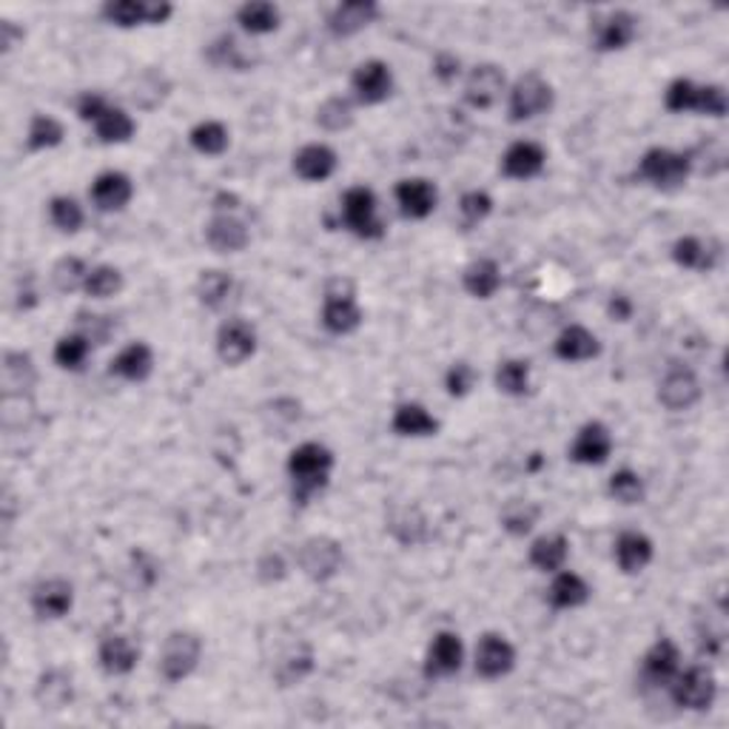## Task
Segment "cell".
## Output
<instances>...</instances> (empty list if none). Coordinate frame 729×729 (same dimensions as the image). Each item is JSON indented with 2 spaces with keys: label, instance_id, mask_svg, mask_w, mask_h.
Returning a JSON list of instances; mask_svg holds the SVG:
<instances>
[{
  "label": "cell",
  "instance_id": "1",
  "mask_svg": "<svg viewBox=\"0 0 729 729\" xmlns=\"http://www.w3.org/2000/svg\"><path fill=\"white\" fill-rule=\"evenodd\" d=\"M333 468H337V456L322 442H303L296 445L289 454V470L291 479V496L296 505H308L310 498L322 493L331 484Z\"/></svg>",
  "mask_w": 729,
  "mask_h": 729
},
{
  "label": "cell",
  "instance_id": "2",
  "mask_svg": "<svg viewBox=\"0 0 729 729\" xmlns=\"http://www.w3.org/2000/svg\"><path fill=\"white\" fill-rule=\"evenodd\" d=\"M638 180L652 186L656 191H679L693 177V160L690 152H675L667 145H652L638 160Z\"/></svg>",
  "mask_w": 729,
  "mask_h": 729
},
{
  "label": "cell",
  "instance_id": "3",
  "mask_svg": "<svg viewBox=\"0 0 729 729\" xmlns=\"http://www.w3.org/2000/svg\"><path fill=\"white\" fill-rule=\"evenodd\" d=\"M507 120L510 124H530L553 111L556 92L550 80L539 72H525L507 86Z\"/></svg>",
  "mask_w": 729,
  "mask_h": 729
},
{
  "label": "cell",
  "instance_id": "4",
  "mask_svg": "<svg viewBox=\"0 0 729 729\" xmlns=\"http://www.w3.org/2000/svg\"><path fill=\"white\" fill-rule=\"evenodd\" d=\"M340 223L345 232L360 239H383L388 234L385 220L379 217V197L368 186H351L340 200Z\"/></svg>",
  "mask_w": 729,
  "mask_h": 729
},
{
  "label": "cell",
  "instance_id": "5",
  "mask_svg": "<svg viewBox=\"0 0 729 729\" xmlns=\"http://www.w3.org/2000/svg\"><path fill=\"white\" fill-rule=\"evenodd\" d=\"M319 322L333 337H351L354 331H360V326L365 322V310H362L351 282H328L326 296H322V310H319Z\"/></svg>",
  "mask_w": 729,
  "mask_h": 729
},
{
  "label": "cell",
  "instance_id": "6",
  "mask_svg": "<svg viewBox=\"0 0 729 729\" xmlns=\"http://www.w3.org/2000/svg\"><path fill=\"white\" fill-rule=\"evenodd\" d=\"M672 704L681 709H690V713H704L715 704L718 698V679L715 672L704 665L693 667H681L679 675L670 681L667 686Z\"/></svg>",
  "mask_w": 729,
  "mask_h": 729
},
{
  "label": "cell",
  "instance_id": "7",
  "mask_svg": "<svg viewBox=\"0 0 729 729\" xmlns=\"http://www.w3.org/2000/svg\"><path fill=\"white\" fill-rule=\"evenodd\" d=\"M202 658V638L191 630H174L168 633L163 647H160V675L168 681V684H180L186 681L191 672L200 667Z\"/></svg>",
  "mask_w": 729,
  "mask_h": 729
},
{
  "label": "cell",
  "instance_id": "8",
  "mask_svg": "<svg viewBox=\"0 0 729 729\" xmlns=\"http://www.w3.org/2000/svg\"><path fill=\"white\" fill-rule=\"evenodd\" d=\"M103 21L117 30H138V26H163L172 21L174 3L168 0H106L101 7Z\"/></svg>",
  "mask_w": 729,
  "mask_h": 729
},
{
  "label": "cell",
  "instance_id": "9",
  "mask_svg": "<svg viewBox=\"0 0 729 729\" xmlns=\"http://www.w3.org/2000/svg\"><path fill=\"white\" fill-rule=\"evenodd\" d=\"M516 661H519V652H516L510 638L493 633V630L482 633L477 647H473V670L484 681H498L510 675L516 670Z\"/></svg>",
  "mask_w": 729,
  "mask_h": 729
},
{
  "label": "cell",
  "instance_id": "10",
  "mask_svg": "<svg viewBox=\"0 0 729 729\" xmlns=\"http://www.w3.org/2000/svg\"><path fill=\"white\" fill-rule=\"evenodd\" d=\"M257 345H260L257 328L243 317H228L225 322H220L217 333H214V348H217L220 362L228 368L246 365L257 354Z\"/></svg>",
  "mask_w": 729,
  "mask_h": 729
},
{
  "label": "cell",
  "instance_id": "11",
  "mask_svg": "<svg viewBox=\"0 0 729 729\" xmlns=\"http://www.w3.org/2000/svg\"><path fill=\"white\" fill-rule=\"evenodd\" d=\"M393 86H397L393 69L379 58L362 60L351 72V97L356 106H379L393 94Z\"/></svg>",
  "mask_w": 729,
  "mask_h": 729
},
{
  "label": "cell",
  "instance_id": "12",
  "mask_svg": "<svg viewBox=\"0 0 729 729\" xmlns=\"http://www.w3.org/2000/svg\"><path fill=\"white\" fill-rule=\"evenodd\" d=\"M638 17L630 9H613L592 23V49L601 55L624 51L636 44Z\"/></svg>",
  "mask_w": 729,
  "mask_h": 729
},
{
  "label": "cell",
  "instance_id": "13",
  "mask_svg": "<svg viewBox=\"0 0 729 729\" xmlns=\"http://www.w3.org/2000/svg\"><path fill=\"white\" fill-rule=\"evenodd\" d=\"M701 399V379L693 368L672 362L658 383V402L670 413H684L695 408Z\"/></svg>",
  "mask_w": 729,
  "mask_h": 729
},
{
  "label": "cell",
  "instance_id": "14",
  "mask_svg": "<svg viewBox=\"0 0 729 729\" xmlns=\"http://www.w3.org/2000/svg\"><path fill=\"white\" fill-rule=\"evenodd\" d=\"M465 658H468V650H465V642L459 633L454 630H439L431 644H427L425 652V679L427 681H442L450 679L456 672L465 667Z\"/></svg>",
  "mask_w": 729,
  "mask_h": 729
},
{
  "label": "cell",
  "instance_id": "15",
  "mask_svg": "<svg viewBox=\"0 0 729 729\" xmlns=\"http://www.w3.org/2000/svg\"><path fill=\"white\" fill-rule=\"evenodd\" d=\"M613 448L615 442L613 434H610V427H607L604 422L592 420L578 427L571 448H567V456H571V462L581 465V468H599V465L610 462Z\"/></svg>",
  "mask_w": 729,
  "mask_h": 729
},
{
  "label": "cell",
  "instance_id": "16",
  "mask_svg": "<svg viewBox=\"0 0 729 729\" xmlns=\"http://www.w3.org/2000/svg\"><path fill=\"white\" fill-rule=\"evenodd\" d=\"M465 103L470 109L487 111L493 109L502 97L507 94V78L496 63H479L473 66L465 78Z\"/></svg>",
  "mask_w": 729,
  "mask_h": 729
},
{
  "label": "cell",
  "instance_id": "17",
  "mask_svg": "<svg viewBox=\"0 0 729 729\" xmlns=\"http://www.w3.org/2000/svg\"><path fill=\"white\" fill-rule=\"evenodd\" d=\"M681 667H684V661H681L679 644L672 642V638H658L650 650L644 652L638 679H642L644 686H650V690H667L670 681L679 675Z\"/></svg>",
  "mask_w": 729,
  "mask_h": 729
},
{
  "label": "cell",
  "instance_id": "18",
  "mask_svg": "<svg viewBox=\"0 0 729 729\" xmlns=\"http://www.w3.org/2000/svg\"><path fill=\"white\" fill-rule=\"evenodd\" d=\"M544 166H548V149L536 140H516L507 145L498 160V172L516 183L536 180L544 172Z\"/></svg>",
  "mask_w": 729,
  "mask_h": 729
},
{
  "label": "cell",
  "instance_id": "19",
  "mask_svg": "<svg viewBox=\"0 0 729 729\" xmlns=\"http://www.w3.org/2000/svg\"><path fill=\"white\" fill-rule=\"evenodd\" d=\"M89 200L103 214H117V211L129 209V202L134 200V183L126 172H101L89 186Z\"/></svg>",
  "mask_w": 729,
  "mask_h": 729
},
{
  "label": "cell",
  "instance_id": "20",
  "mask_svg": "<svg viewBox=\"0 0 729 729\" xmlns=\"http://www.w3.org/2000/svg\"><path fill=\"white\" fill-rule=\"evenodd\" d=\"M393 200L404 220H427L439 205V188L427 177H404L393 188Z\"/></svg>",
  "mask_w": 729,
  "mask_h": 729
},
{
  "label": "cell",
  "instance_id": "21",
  "mask_svg": "<svg viewBox=\"0 0 729 729\" xmlns=\"http://www.w3.org/2000/svg\"><path fill=\"white\" fill-rule=\"evenodd\" d=\"M296 564H299V571H303L308 578H314V581L333 578L342 567L340 542H333L328 536H314V539H308V542L299 548Z\"/></svg>",
  "mask_w": 729,
  "mask_h": 729
},
{
  "label": "cell",
  "instance_id": "22",
  "mask_svg": "<svg viewBox=\"0 0 729 729\" xmlns=\"http://www.w3.org/2000/svg\"><path fill=\"white\" fill-rule=\"evenodd\" d=\"M32 613L40 621H60L72 613L74 607V587L72 581H66L60 576L44 578L37 581L35 590H32Z\"/></svg>",
  "mask_w": 729,
  "mask_h": 729
},
{
  "label": "cell",
  "instance_id": "23",
  "mask_svg": "<svg viewBox=\"0 0 729 729\" xmlns=\"http://www.w3.org/2000/svg\"><path fill=\"white\" fill-rule=\"evenodd\" d=\"M383 15V9L376 0H345L328 12L326 26L333 37H354L365 32L376 17Z\"/></svg>",
  "mask_w": 729,
  "mask_h": 729
},
{
  "label": "cell",
  "instance_id": "24",
  "mask_svg": "<svg viewBox=\"0 0 729 729\" xmlns=\"http://www.w3.org/2000/svg\"><path fill=\"white\" fill-rule=\"evenodd\" d=\"M291 166L303 183H326L340 168V154L333 145L317 140V143H305L299 152H294Z\"/></svg>",
  "mask_w": 729,
  "mask_h": 729
},
{
  "label": "cell",
  "instance_id": "25",
  "mask_svg": "<svg viewBox=\"0 0 729 729\" xmlns=\"http://www.w3.org/2000/svg\"><path fill=\"white\" fill-rule=\"evenodd\" d=\"M613 558L624 576H638L652 564L656 558V544L642 530H621L613 544Z\"/></svg>",
  "mask_w": 729,
  "mask_h": 729
},
{
  "label": "cell",
  "instance_id": "26",
  "mask_svg": "<svg viewBox=\"0 0 729 729\" xmlns=\"http://www.w3.org/2000/svg\"><path fill=\"white\" fill-rule=\"evenodd\" d=\"M202 237H205V246L217 254H239L251 243L248 225L237 214H220V211L205 223Z\"/></svg>",
  "mask_w": 729,
  "mask_h": 729
},
{
  "label": "cell",
  "instance_id": "27",
  "mask_svg": "<svg viewBox=\"0 0 729 729\" xmlns=\"http://www.w3.org/2000/svg\"><path fill=\"white\" fill-rule=\"evenodd\" d=\"M154 374V348L143 340H134L124 345L111 356L109 376L120 383H145Z\"/></svg>",
  "mask_w": 729,
  "mask_h": 729
},
{
  "label": "cell",
  "instance_id": "28",
  "mask_svg": "<svg viewBox=\"0 0 729 729\" xmlns=\"http://www.w3.org/2000/svg\"><path fill=\"white\" fill-rule=\"evenodd\" d=\"M97 665L106 675H129L140 665V647L126 633H109L97 644Z\"/></svg>",
  "mask_w": 729,
  "mask_h": 729
},
{
  "label": "cell",
  "instance_id": "29",
  "mask_svg": "<svg viewBox=\"0 0 729 729\" xmlns=\"http://www.w3.org/2000/svg\"><path fill=\"white\" fill-rule=\"evenodd\" d=\"M553 354L567 365H581V362H590L601 354V340L590 328L567 326L553 340Z\"/></svg>",
  "mask_w": 729,
  "mask_h": 729
},
{
  "label": "cell",
  "instance_id": "30",
  "mask_svg": "<svg viewBox=\"0 0 729 729\" xmlns=\"http://www.w3.org/2000/svg\"><path fill=\"white\" fill-rule=\"evenodd\" d=\"M439 420L422 402H402L390 416V431L402 439H431L439 434Z\"/></svg>",
  "mask_w": 729,
  "mask_h": 729
},
{
  "label": "cell",
  "instance_id": "31",
  "mask_svg": "<svg viewBox=\"0 0 729 729\" xmlns=\"http://www.w3.org/2000/svg\"><path fill=\"white\" fill-rule=\"evenodd\" d=\"M592 599V587L585 576H578L576 571H558L550 576L548 587V604L553 610H578Z\"/></svg>",
  "mask_w": 729,
  "mask_h": 729
},
{
  "label": "cell",
  "instance_id": "32",
  "mask_svg": "<svg viewBox=\"0 0 729 729\" xmlns=\"http://www.w3.org/2000/svg\"><path fill=\"white\" fill-rule=\"evenodd\" d=\"M528 562L533 571L544 573V576H553V573L564 571L567 562H571V539L564 533L536 536L533 542H530Z\"/></svg>",
  "mask_w": 729,
  "mask_h": 729
},
{
  "label": "cell",
  "instance_id": "33",
  "mask_svg": "<svg viewBox=\"0 0 729 729\" xmlns=\"http://www.w3.org/2000/svg\"><path fill=\"white\" fill-rule=\"evenodd\" d=\"M718 257H721V251H718L713 239L695 237V234L675 239V246H672V260H675V266L684 268V271H695V274L713 271V268L718 266Z\"/></svg>",
  "mask_w": 729,
  "mask_h": 729
},
{
  "label": "cell",
  "instance_id": "34",
  "mask_svg": "<svg viewBox=\"0 0 729 729\" xmlns=\"http://www.w3.org/2000/svg\"><path fill=\"white\" fill-rule=\"evenodd\" d=\"M237 23L239 30L251 37H266L274 35L282 23V9L271 0H248L237 9Z\"/></svg>",
  "mask_w": 729,
  "mask_h": 729
},
{
  "label": "cell",
  "instance_id": "35",
  "mask_svg": "<svg viewBox=\"0 0 729 729\" xmlns=\"http://www.w3.org/2000/svg\"><path fill=\"white\" fill-rule=\"evenodd\" d=\"M462 289L473 299H493L502 289V266L491 257H479L462 271Z\"/></svg>",
  "mask_w": 729,
  "mask_h": 729
},
{
  "label": "cell",
  "instance_id": "36",
  "mask_svg": "<svg viewBox=\"0 0 729 729\" xmlns=\"http://www.w3.org/2000/svg\"><path fill=\"white\" fill-rule=\"evenodd\" d=\"M92 129H94V138L101 140L103 145H124V143H131L134 134H138V120H134L129 111L111 103L109 109L103 111V115L94 120Z\"/></svg>",
  "mask_w": 729,
  "mask_h": 729
},
{
  "label": "cell",
  "instance_id": "37",
  "mask_svg": "<svg viewBox=\"0 0 729 729\" xmlns=\"http://www.w3.org/2000/svg\"><path fill=\"white\" fill-rule=\"evenodd\" d=\"M188 145L202 157H223L232 145V129L223 120H200L188 131Z\"/></svg>",
  "mask_w": 729,
  "mask_h": 729
},
{
  "label": "cell",
  "instance_id": "38",
  "mask_svg": "<svg viewBox=\"0 0 729 729\" xmlns=\"http://www.w3.org/2000/svg\"><path fill=\"white\" fill-rule=\"evenodd\" d=\"M92 345L94 342L89 340L83 331H69L63 333L58 342H55V351H51V360L58 365L60 371H83L86 368L89 356H92Z\"/></svg>",
  "mask_w": 729,
  "mask_h": 729
},
{
  "label": "cell",
  "instance_id": "39",
  "mask_svg": "<svg viewBox=\"0 0 729 729\" xmlns=\"http://www.w3.org/2000/svg\"><path fill=\"white\" fill-rule=\"evenodd\" d=\"M66 140V126L60 124L58 117L44 115V111H37L35 117L26 126V149L32 154L40 152H51V149H58L63 145Z\"/></svg>",
  "mask_w": 729,
  "mask_h": 729
},
{
  "label": "cell",
  "instance_id": "40",
  "mask_svg": "<svg viewBox=\"0 0 729 729\" xmlns=\"http://www.w3.org/2000/svg\"><path fill=\"white\" fill-rule=\"evenodd\" d=\"M607 493L613 502L624 507H636L647 498V484H644L642 473L633 468H619L613 477L607 479Z\"/></svg>",
  "mask_w": 729,
  "mask_h": 729
},
{
  "label": "cell",
  "instance_id": "41",
  "mask_svg": "<svg viewBox=\"0 0 729 729\" xmlns=\"http://www.w3.org/2000/svg\"><path fill=\"white\" fill-rule=\"evenodd\" d=\"M234 291V277L228 271H220V268H209L202 271L200 280H197V299L205 308L217 310L228 303V296Z\"/></svg>",
  "mask_w": 729,
  "mask_h": 729
},
{
  "label": "cell",
  "instance_id": "42",
  "mask_svg": "<svg viewBox=\"0 0 729 729\" xmlns=\"http://www.w3.org/2000/svg\"><path fill=\"white\" fill-rule=\"evenodd\" d=\"M35 698L44 709H63L72 701V675L60 670H49L37 679Z\"/></svg>",
  "mask_w": 729,
  "mask_h": 729
},
{
  "label": "cell",
  "instance_id": "43",
  "mask_svg": "<svg viewBox=\"0 0 729 729\" xmlns=\"http://www.w3.org/2000/svg\"><path fill=\"white\" fill-rule=\"evenodd\" d=\"M49 223L60 234H78L86 223V209L83 202L72 195H58L49 200Z\"/></svg>",
  "mask_w": 729,
  "mask_h": 729
},
{
  "label": "cell",
  "instance_id": "44",
  "mask_svg": "<svg viewBox=\"0 0 729 729\" xmlns=\"http://www.w3.org/2000/svg\"><path fill=\"white\" fill-rule=\"evenodd\" d=\"M533 383L528 360H502L496 368V388L505 397H525Z\"/></svg>",
  "mask_w": 729,
  "mask_h": 729
},
{
  "label": "cell",
  "instance_id": "45",
  "mask_svg": "<svg viewBox=\"0 0 729 729\" xmlns=\"http://www.w3.org/2000/svg\"><path fill=\"white\" fill-rule=\"evenodd\" d=\"M356 120V103L354 97H342V94H333L328 101H322V106L317 109V124L326 131L337 134V131L351 129Z\"/></svg>",
  "mask_w": 729,
  "mask_h": 729
},
{
  "label": "cell",
  "instance_id": "46",
  "mask_svg": "<svg viewBox=\"0 0 729 729\" xmlns=\"http://www.w3.org/2000/svg\"><path fill=\"white\" fill-rule=\"evenodd\" d=\"M124 271L117 266H109V262H101V266H92V271H89L83 294H86L89 299H111V296L124 291Z\"/></svg>",
  "mask_w": 729,
  "mask_h": 729
},
{
  "label": "cell",
  "instance_id": "47",
  "mask_svg": "<svg viewBox=\"0 0 729 729\" xmlns=\"http://www.w3.org/2000/svg\"><path fill=\"white\" fill-rule=\"evenodd\" d=\"M92 271V266H86V260H80L74 254L69 257H60L51 268V285L58 294H74V291H83L86 285V277Z\"/></svg>",
  "mask_w": 729,
  "mask_h": 729
},
{
  "label": "cell",
  "instance_id": "48",
  "mask_svg": "<svg viewBox=\"0 0 729 729\" xmlns=\"http://www.w3.org/2000/svg\"><path fill=\"white\" fill-rule=\"evenodd\" d=\"M539 516H542V507L525 502V498H516L502 513V528L510 536H528L539 525Z\"/></svg>",
  "mask_w": 729,
  "mask_h": 729
},
{
  "label": "cell",
  "instance_id": "49",
  "mask_svg": "<svg viewBox=\"0 0 729 729\" xmlns=\"http://www.w3.org/2000/svg\"><path fill=\"white\" fill-rule=\"evenodd\" d=\"M698 89L701 83L690 78H675L665 92V106L672 115H695L698 106Z\"/></svg>",
  "mask_w": 729,
  "mask_h": 729
},
{
  "label": "cell",
  "instance_id": "50",
  "mask_svg": "<svg viewBox=\"0 0 729 729\" xmlns=\"http://www.w3.org/2000/svg\"><path fill=\"white\" fill-rule=\"evenodd\" d=\"M493 197L487 195V191H482V188H470V191H465L462 200H459V217H462V225L465 228H477L479 223H484V220L491 217L493 214Z\"/></svg>",
  "mask_w": 729,
  "mask_h": 729
},
{
  "label": "cell",
  "instance_id": "51",
  "mask_svg": "<svg viewBox=\"0 0 729 729\" xmlns=\"http://www.w3.org/2000/svg\"><path fill=\"white\" fill-rule=\"evenodd\" d=\"M3 379H7L9 390H30L35 385V362L30 354L12 351L3 360Z\"/></svg>",
  "mask_w": 729,
  "mask_h": 729
},
{
  "label": "cell",
  "instance_id": "52",
  "mask_svg": "<svg viewBox=\"0 0 729 729\" xmlns=\"http://www.w3.org/2000/svg\"><path fill=\"white\" fill-rule=\"evenodd\" d=\"M477 383H479L477 368L465 360L454 362V365L448 368V374H445V390H448V397H454V399L470 397L473 388H477Z\"/></svg>",
  "mask_w": 729,
  "mask_h": 729
},
{
  "label": "cell",
  "instance_id": "53",
  "mask_svg": "<svg viewBox=\"0 0 729 729\" xmlns=\"http://www.w3.org/2000/svg\"><path fill=\"white\" fill-rule=\"evenodd\" d=\"M729 109V97H727V89L718 86V83H701V92H698V109H695V115L698 117H724Z\"/></svg>",
  "mask_w": 729,
  "mask_h": 729
},
{
  "label": "cell",
  "instance_id": "54",
  "mask_svg": "<svg viewBox=\"0 0 729 729\" xmlns=\"http://www.w3.org/2000/svg\"><path fill=\"white\" fill-rule=\"evenodd\" d=\"M109 106H111V101H109V97H106V94H101V92H83L78 97V106H74V115H78L80 120H83V124L92 126L94 120H97V117L103 115V111L109 109Z\"/></svg>",
  "mask_w": 729,
  "mask_h": 729
},
{
  "label": "cell",
  "instance_id": "55",
  "mask_svg": "<svg viewBox=\"0 0 729 729\" xmlns=\"http://www.w3.org/2000/svg\"><path fill=\"white\" fill-rule=\"evenodd\" d=\"M459 74H462V60L456 58V55L445 51V55L434 60V78L442 80V83H454Z\"/></svg>",
  "mask_w": 729,
  "mask_h": 729
},
{
  "label": "cell",
  "instance_id": "56",
  "mask_svg": "<svg viewBox=\"0 0 729 729\" xmlns=\"http://www.w3.org/2000/svg\"><path fill=\"white\" fill-rule=\"evenodd\" d=\"M607 314L615 319V322H627L633 317V299L627 294H613L610 296V305H607Z\"/></svg>",
  "mask_w": 729,
  "mask_h": 729
},
{
  "label": "cell",
  "instance_id": "57",
  "mask_svg": "<svg viewBox=\"0 0 729 729\" xmlns=\"http://www.w3.org/2000/svg\"><path fill=\"white\" fill-rule=\"evenodd\" d=\"M23 35H26V32L17 30L12 21H0V49L3 51L15 49V44L17 40H23Z\"/></svg>",
  "mask_w": 729,
  "mask_h": 729
}]
</instances>
